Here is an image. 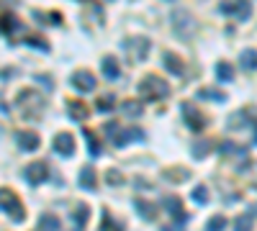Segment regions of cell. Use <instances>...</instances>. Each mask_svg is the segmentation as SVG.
<instances>
[{"label":"cell","instance_id":"cell-1","mask_svg":"<svg viewBox=\"0 0 257 231\" xmlns=\"http://www.w3.org/2000/svg\"><path fill=\"white\" fill-rule=\"evenodd\" d=\"M139 90H142V95L147 100H162V98L170 95V85L165 82L162 77H157V75H147L144 80L139 82Z\"/></svg>","mask_w":257,"mask_h":231},{"label":"cell","instance_id":"cell-2","mask_svg":"<svg viewBox=\"0 0 257 231\" xmlns=\"http://www.w3.org/2000/svg\"><path fill=\"white\" fill-rule=\"evenodd\" d=\"M219 10L224 15H234L237 21H250L252 18V3L250 0H221Z\"/></svg>","mask_w":257,"mask_h":231},{"label":"cell","instance_id":"cell-3","mask_svg":"<svg viewBox=\"0 0 257 231\" xmlns=\"http://www.w3.org/2000/svg\"><path fill=\"white\" fill-rule=\"evenodd\" d=\"M0 206H3L5 216H13V221H16V224L23 221V206H21L18 195L13 190H3V195H0Z\"/></svg>","mask_w":257,"mask_h":231},{"label":"cell","instance_id":"cell-4","mask_svg":"<svg viewBox=\"0 0 257 231\" xmlns=\"http://www.w3.org/2000/svg\"><path fill=\"white\" fill-rule=\"evenodd\" d=\"M126 49H129V57L134 62H142L149 57V49H152V41L144 39V36H134V39H126Z\"/></svg>","mask_w":257,"mask_h":231},{"label":"cell","instance_id":"cell-5","mask_svg":"<svg viewBox=\"0 0 257 231\" xmlns=\"http://www.w3.org/2000/svg\"><path fill=\"white\" fill-rule=\"evenodd\" d=\"M70 82H72V87L78 90V92H93V90H95V85H98V80H95V77L90 75L87 70H78V72H72Z\"/></svg>","mask_w":257,"mask_h":231},{"label":"cell","instance_id":"cell-6","mask_svg":"<svg viewBox=\"0 0 257 231\" xmlns=\"http://www.w3.org/2000/svg\"><path fill=\"white\" fill-rule=\"evenodd\" d=\"M49 180V167L47 162H34V164H28L26 167V182L28 185H41V182H47Z\"/></svg>","mask_w":257,"mask_h":231},{"label":"cell","instance_id":"cell-7","mask_svg":"<svg viewBox=\"0 0 257 231\" xmlns=\"http://www.w3.org/2000/svg\"><path fill=\"white\" fill-rule=\"evenodd\" d=\"M52 147H54V152L59 154V157H72V154H75V139H72V134H67V131H59V134L54 136Z\"/></svg>","mask_w":257,"mask_h":231},{"label":"cell","instance_id":"cell-8","mask_svg":"<svg viewBox=\"0 0 257 231\" xmlns=\"http://www.w3.org/2000/svg\"><path fill=\"white\" fill-rule=\"evenodd\" d=\"M172 26L177 28V34H180V36L188 39V36H190V31L195 28V21L188 15V10H175V13H172Z\"/></svg>","mask_w":257,"mask_h":231},{"label":"cell","instance_id":"cell-9","mask_svg":"<svg viewBox=\"0 0 257 231\" xmlns=\"http://www.w3.org/2000/svg\"><path fill=\"white\" fill-rule=\"evenodd\" d=\"M162 206L170 211V216H172V219H175L177 224H183V221L188 219V213L183 211V203H180V198H177V195H165V198H162Z\"/></svg>","mask_w":257,"mask_h":231},{"label":"cell","instance_id":"cell-10","mask_svg":"<svg viewBox=\"0 0 257 231\" xmlns=\"http://www.w3.org/2000/svg\"><path fill=\"white\" fill-rule=\"evenodd\" d=\"M131 142H144V131L142 129H124L113 136V144L116 147H126Z\"/></svg>","mask_w":257,"mask_h":231},{"label":"cell","instance_id":"cell-11","mask_svg":"<svg viewBox=\"0 0 257 231\" xmlns=\"http://www.w3.org/2000/svg\"><path fill=\"white\" fill-rule=\"evenodd\" d=\"M180 108H183V118L188 121V126H190L193 131H201V129H203V116H201L198 111H195V108H193L190 103H183Z\"/></svg>","mask_w":257,"mask_h":231},{"label":"cell","instance_id":"cell-12","mask_svg":"<svg viewBox=\"0 0 257 231\" xmlns=\"http://www.w3.org/2000/svg\"><path fill=\"white\" fill-rule=\"evenodd\" d=\"M16 142H18L21 152H34L39 147V136L34 131H18L16 134Z\"/></svg>","mask_w":257,"mask_h":231},{"label":"cell","instance_id":"cell-13","mask_svg":"<svg viewBox=\"0 0 257 231\" xmlns=\"http://www.w3.org/2000/svg\"><path fill=\"white\" fill-rule=\"evenodd\" d=\"M134 208H137L142 213V219H147V221H155L157 219V206L155 203H147L144 198H134Z\"/></svg>","mask_w":257,"mask_h":231},{"label":"cell","instance_id":"cell-14","mask_svg":"<svg viewBox=\"0 0 257 231\" xmlns=\"http://www.w3.org/2000/svg\"><path fill=\"white\" fill-rule=\"evenodd\" d=\"M95 185H98L95 169H93V167H83V169H80V188H85V190H95Z\"/></svg>","mask_w":257,"mask_h":231},{"label":"cell","instance_id":"cell-15","mask_svg":"<svg viewBox=\"0 0 257 231\" xmlns=\"http://www.w3.org/2000/svg\"><path fill=\"white\" fill-rule=\"evenodd\" d=\"M118 75H121V70H118V62L108 54V57H103V77L105 80H118Z\"/></svg>","mask_w":257,"mask_h":231},{"label":"cell","instance_id":"cell-16","mask_svg":"<svg viewBox=\"0 0 257 231\" xmlns=\"http://www.w3.org/2000/svg\"><path fill=\"white\" fill-rule=\"evenodd\" d=\"M239 67L247 70V72H255L257 70V52L255 49H245L239 54Z\"/></svg>","mask_w":257,"mask_h":231},{"label":"cell","instance_id":"cell-17","mask_svg":"<svg viewBox=\"0 0 257 231\" xmlns=\"http://www.w3.org/2000/svg\"><path fill=\"white\" fill-rule=\"evenodd\" d=\"M36 231H59V219H57L54 213H41Z\"/></svg>","mask_w":257,"mask_h":231},{"label":"cell","instance_id":"cell-18","mask_svg":"<svg viewBox=\"0 0 257 231\" xmlns=\"http://www.w3.org/2000/svg\"><path fill=\"white\" fill-rule=\"evenodd\" d=\"M98 231H124V224L116 221L108 211H103V221H100V229Z\"/></svg>","mask_w":257,"mask_h":231},{"label":"cell","instance_id":"cell-19","mask_svg":"<svg viewBox=\"0 0 257 231\" xmlns=\"http://www.w3.org/2000/svg\"><path fill=\"white\" fill-rule=\"evenodd\" d=\"M252 224H255V211L242 213V216H237V221H234V231H252Z\"/></svg>","mask_w":257,"mask_h":231},{"label":"cell","instance_id":"cell-20","mask_svg":"<svg viewBox=\"0 0 257 231\" xmlns=\"http://www.w3.org/2000/svg\"><path fill=\"white\" fill-rule=\"evenodd\" d=\"M165 67H168L172 75H183V59H180V57H175L172 52H168V54H165Z\"/></svg>","mask_w":257,"mask_h":231},{"label":"cell","instance_id":"cell-21","mask_svg":"<svg viewBox=\"0 0 257 231\" xmlns=\"http://www.w3.org/2000/svg\"><path fill=\"white\" fill-rule=\"evenodd\" d=\"M216 77L221 82H232L234 80V70H232L229 62H219V65H216Z\"/></svg>","mask_w":257,"mask_h":231},{"label":"cell","instance_id":"cell-22","mask_svg":"<svg viewBox=\"0 0 257 231\" xmlns=\"http://www.w3.org/2000/svg\"><path fill=\"white\" fill-rule=\"evenodd\" d=\"M87 216H90V208H87L85 203H80L78 208H75V213H72V221H75V226H78V229H83V226L87 224Z\"/></svg>","mask_w":257,"mask_h":231},{"label":"cell","instance_id":"cell-23","mask_svg":"<svg viewBox=\"0 0 257 231\" xmlns=\"http://www.w3.org/2000/svg\"><path fill=\"white\" fill-rule=\"evenodd\" d=\"M70 118L85 121V118H87V105H85V103H70Z\"/></svg>","mask_w":257,"mask_h":231},{"label":"cell","instance_id":"cell-24","mask_svg":"<svg viewBox=\"0 0 257 231\" xmlns=\"http://www.w3.org/2000/svg\"><path fill=\"white\" fill-rule=\"evenodd\" d=\"M83 134H85V142H87V149H90V157H98V154H100V144H98L95 134L90 131V129H85Z\"/></svg>","mask_w":257,"mask_h":231},{"label":"cell","instance_id":"cell-25","mask_svg":"<svg viewBox=\"0 0 257 231\" xmlns=\"http://www.w3.org/2000/svg\"><path fill=\"white\" fill-rule=\"evenodd\" d=\"M190 198H193V203L206 206V203H208V190H206V185H195L193 193H190Z\"/></svg>","mask_w":257,"mask_h":231},{"label":"cell","instance_id":"cell-26","mask_svg":"<svg viewBox=\"0 0 257 231\" xmlns=\"http://www.w3.org/2000/svg\"><path fill=\"white\" fill-rule=\"evenodd\" d=\"M211 147H214V144H211L208 139H201V142H195V144H193V157H195V159H203Z\"/></svg>","mask_w":257,"mask_h":231},{"label":"cell","instance_id":"cell-27","mask_svg":"<svg viewBox=\"0 0 257 231\" xmlns=\"http://www.w3.org/2000/svg\"><path fill=\"white\" fill-rule=\"evenodd\" d=\"M219 149H221V154H226V157H232V154H245V149L237 147L234 142H229V139H226V142H221Z\"/></svg>","mask_w":257,"mask_h":231},{"label":"cell","instance_id":"cell-28","mask_svg":"<svg viewBox=\"0 0 257 231\" xmlns=\"http://www.w3.org/2000/svg\"><path fill=\"white\" fill-rule=\"evenodd\" d=\"M224 229H226V216H221V213L206 224V231H224Z\"/></svg>","mask_w":257,"mask_h":231},{"label":"cell","instance_id":"cell-29","mask_svg":"<svg viewBox=\"0 0 257 231\" xmlns=\"http://www.w3.org/2000/svg\"><path fill=\"white\" fill-rule=\"evenodd\" d=\"M113 95H100L98 98V103H95V108H98V111L100 113H108V111H113Z\"/></svg>","mask_w":257,"mask_h":231},{"label":"cell","instance_id":"cell-30","mask_svg":"<svg viewBox=\"0 0 257 231\" xmlns=\"http://www.w3.org/2000/svg\"><path fill=\"white\" fill-rule=\"evenodd\" d=\"M198 95H201V98H206V100H216V103H224V100H226L224 92H214L211 87H203V90L198 92Z\"/></svg>","mask_w":257,"mask_h":231},{"label":"cell","instance_id":"cell-31","mask_svg":"<svg viewBox=\"0 0 257 231\" xmlns=\"http://www.w3.org/2000/svg\"><path fill=\"white\" fill-rule=\"evenodd\" d=\"M26 44L28 46H39L41 52H49V41L44 36H26Z\"/></svg>","mask_w":257,"mask_h":231},{"label":"cell","instance_id":"cell-32","mask_svg":"<svg viewBox=\"0 0 257 231\" xmlns=\"http://www.w3.org/2000/svg\"><path fill=\"white\" fill-rule=\"evenodd\" d=\"M121 108H124V113H126V116H142V103H134V100H126V103L121 105Z\"/></svg>","mask_w":257,"mask_h":231},{"label":"cell","instance_id":"cell-33","mask_svg":"<svg viewBox=\"0 0 257 231\" xmlns=\"http://www.w3.org/2000/svg\"><path fill=\"white\" fill-rule=\"evenodd\" d=\"M16 26H18V21L16 18H13V15H3V34L8 36V34H13V31H16Z\"/></svg>","mask_w":257,"mask_h":231},{"label":"cell","instance_id":"cell-34","mask_svg":"<svg viewBox=\"0 0 257 231\" xmlns=\"http://www.w3.org/2000/svg\"><path fill=\"white\" fill-rule=\"evenodd\" d=\"M105 182H108V185H121L124 177H121L118 169H108V172H105Z\"/></svg>","mask_w":257,"mask_h":231},{"label":"cell","instance_id":"cell-35","mask_svg":"<svg viewBox=\"0 0 257 231\" xmlns=\"http://www.w3.org/2000/svg\"><path fill=\"white\" fill-rule=\"evenodd\" d=\"M105 134H108V136L113 139V136L118 134V123H116V121H113V123H105Z\"/></svg>","mask_w":257,"mask_h":231},{"label":"cell","instance_id":"cell-36","mask_svg":"<svg viewBox=\"0 0 257 231\" xmlns=\"http://www.w3.org/2000/svg\"><path fill=\"white\" fill-rule=\"evenodd\" d=\"M162 231H172V229H162Z\"/></svg>","mask_w":257,"mask_h":231}]
</instances>
